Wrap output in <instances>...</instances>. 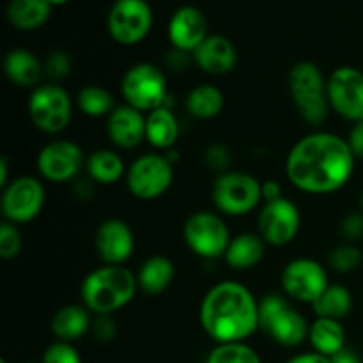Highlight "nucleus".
Listing matches in <instances>:
<instances>
[{
	"label": "nucleus",
	"mask_w": 363,
	"mask_h": 363,
	"mask_svg": "<svg viewBox=\"0 0 363 363\" xmlns=\"http://www.w3.org/2000/svg\"><path fill=\"white\" fill-rule=\"evenodd\" d=\"M174 181V163L167 155L147 152L128 167L126 186L138 201H155L170 190Z\"/></svg>",
	"instance_id": "9"
},
{
	"label": "nucleus",
	"mask_w": 363,
	"mask_h": 363,
	"mask_svg": "<svg viewBox=\"0 0 363 363\" xmlns=\"http://www.w3.org/2000/svg\"><path fill=\"white\" fill-rule=\"evenodd\" d=\"M92 328L91 312L84 305H66L52 318V333L57 340L71 342L82 339Z\"/></svg>",
	"instance_id": "24"
},
{
	"label": "nucleus",
	"mask_w": 363,
	"mask_h": 363,
	"mask_svg": "<svg viewBox=\"0 0 363 363\" xmlns=\"http://www.w3.org/2000/svg\"><path fill=\"white\" fill-rule=\"evenodd\" d=\"M71 71H73V60H71L69 53L62 52V50H53L48 53L45 60V74L50 80H64L69 77Z\"/></svg>",
	"instance_id": "35"
},
{
	"label": "nucleus",
	"mask_w": 363,
	"mask_h": 363,
	"mask_svg": "<svg viewBox=\"0 0 363 363\" xmlns=\"http://www.w3.org/2000/svg\"><path fill=\"white\" fill-rule=\"evenodd\" d=\"M259 328L268 333L273 342L296 347L308 339L311 325L282 294L272 293L259 301Z\"/></svg>",
	"instance_id": "5"
},
{
	"label": "nucleus",
	"mask_w": 363,
	"mask_h": 363,
	"mask_svg": "<svg viewBox=\"0 0 363 363\" xmlns=\"http://www.w3.org/2000/svg\"><path fill=\"white\" fill-rule=\"evenodd\" d=\"M77 105L84 116L98 119V117H108L116 106L112 92L106 91L101 85H87L80 89L77 96Z\"/></svg>",
	"instance_id": "31"
},
{
	"label": "nucleus",
	"mask_w": 363,
	"mask_h": 363,
	"mask_svg": "<svg viewBox=\"0 0 363 363\" xmlns=\"http://www.w3.org/2000/svg\"><path fill=\"white\" fill-rule=\"evenodd\" d=\"M346 140L350 144L351 151H353L354 158L363 160V119L353 124V128L350 131V137Z\"/></svg>",
	"instance_id": "39"
},
{
	"label": "nucleus",
	"mask_w": 363,
	"mask_h": 363,
	"mask_svg": "<svg viewBox=\"0 0 363 363\" xmlns=\"http://www.w3.org/2000/svg\"><path fill=\"white\" fill-rule=\"evenodd\" d=\"M202 330L216 344L245 342L259 328V301L248 287L234 280L216 284L202 298Z\"/></svg>",
	"instance_id": "2"
},
{
	"label": "nucleus",
	"mask_w": 363,
	"mask_h": 363,
	"mask_svg": "<svg viewBox=\"0 0 363 363\" xmlns=\"http://www.w3.org/2000/svg\"><path fill=\"white\" fill-rule=\"evenodd\" d=\"M41 363H82V357L71 342L57 340L46 347Z\"/></svg>",
	"instance_id": "36"
},
{
	"label": "nucleus",
	"mask_w": 363,
	"mask_h": 363,
	"mask_svg": "<svg viewBox=\"0 0 363 363\" xmlns=\"http://www.w3.org/2000/svg\"><path fill=\"white\" fill-rule=\"evenodd\" d=\"M0 363H7V362L6 360H0Z\"/></svg>",
	"instance_id": "47"
},
{
	"label": "nucleus",
	"mask_w": 363,
	"mask_h": 363,
	"mask_svg": "<svg viewBox=\"0 0 363 363\" xmlns=\"http://www.w3.org/2000/svg\"><path fill=\"white\" fill-rule=\"evenodd\" d=\"M91 330L99 342H112L117 335V326L112 315H96Z\"/></svg>",
	"instance_id": "37"
},
{
	"label": "nucleus",
	"mask_w": 363,
	"mask_h": 363,
	"mask_svg": "<svg viewBox=\"0 0 363 363\" xmlns=\"http://www.w3.org/2000/svg\"><path fill=\"white\" fill-rule=\"evenodd\" d=\"M332 363H362V360L353 350H347V347H344L340 353H337L335 357H332Z\"/></svg>",
	"instance_id": "43"
},
{
	"label": "nucleus",
	"mask_w": 363,
	"mask_h": 363,
	"mask_svg": "<svg viewBox=\"0 0 363 363\" xmlns=\"http://www.w3.org/2000/svg\"><path fill=\"white\" fill-rule=\"evenodd\" d=\"M223 105H225L223 92L211 84L197 85L186 96V110L195 119H213L220 116Z\"/></svg>",
	"instance_id": "29"
},
{
	"label": "nucleus",
	"mask_w": 363,
	"mask_h": 363,
	"mask_svg": "<svg viewBox=\"0 0 363 363\" xmlns=\"http://www.w3.org/2000/svg\"><path fill=\"white\" fill-rule=\"evenodd\" d=\"M282 289L300 303H314L330 286L328 273L321 262L308 257L291 261L282 272Z\"/></svg>",
	"instance_id": "15"
},
{
	"label": "nucleus",
	"mask_w": 363,
	"mask_h": 363,
	"mask_svg": "<svg viewBox=\"0 0 363 363\" xmlns=\"http://www.w3.org/2000/svg\"><path fill=\"white\" fill-rule=\"evenodd\" d=\"M308 342L315 353L332 358L346 347V330L337 319L318 318L308 330Z\"/></svg>",
	"instance_id": "26"
},
{
	"label": "nucleus",
	"mask_w": 363,
	"mask_h": 363,
	"mask_svg": "<svg viewBox=\"0 0 363 363\" xmlns=\"http://www.w3.org/2000/svg\"><path fill=\"white\" fill-rule=\"evenodd\" d=\"M328 99L333 112L346 121L363 119V73L357 67H337L328 77Z\"/></svg>",
	"instance_id": "16"
},
{
	"label": "nucleus",
	"mask_w": 363,
	"mask_h": 363,
	"mask_svg": "<svg viewBox=\"0 0 363 363\" xmlns=\"http://www.w3.org/2000/svg\"><path fill=\"white\" fill-rule=\"evenodd\" d=\"M287 363H332V358L315 353V351H311V353L296 354V357L291 358Z\"/></svg>",
	"instance_id": "42"
},
{
	"label": "nucleus",
	"mask_w": 363,
	"mask_h": 363,
	"mask_svg": "<svg viewBox=\"0 0 363 363\" xmlns=\"http://www.w3.org/2000/svg\"><path fill=\"white\" fill-rule=\"evenodd\" d=\"M176 269L174 262L165 255H151L142 262L140 269L137 273L138 289L144 291L149 296H158L165 293L172 284Z\"/></svg>",
	"instance_id": "25"
},
{
	"label": "nucleus",
	"mask_w": 363,
	"mask_h": 363,
	"mask_svg": "<svg viewBox=\"0 0 363 363\" xmlns=\"http://www.w3.org/2000/svg\"><path fill=\"white\" fill-rule=\"evenodd\" d=\"M121 94L126 105L149 113L160 106H167V98H169L167 78L155 64H135L121 80Z\"/></svg>",
	"instance_id": "7"
},
{
	"label": "nucleus",
	"mask_w": 363,
	"mask_h": 363,
	"mask_svg": "<svg viewBox=\"0 0 363 363\" xmlns=\"http://www.w3.org/2000/svg\"><path fill=\"white\" fill-rule=\"evenodd\" d=\"M179 138V121L169 106L145 113V140L160 151H170Z\"/></svg>",
	"instance_id": "22"
},
{
	"label": "nucleus",
	"mask_w": 363,
	"mask_h": 363,
	"mask_svg": "<svg viewBox=\"0 0 363 363\" xmlns=\"http://www.w3.org/2000/svg\"><path fill=\"white\" fill-rule=\"evenodd\" d=\"M138 291L137 275L124 266L103 264L80 286L82 305L94 315H112L126 307Z\"/></svg>",
	"instance_id": "3"
},
{
	"label": "nucleus",
	"mask_w": 363,
	"mask_h": 363,
	"mask_svg": "<svg viewBox=\"0 0 363 363\" xmlns=\"http://www.w3.org/2000/svg\"><path fill=\"white\" fill-rule=\"evenodd\" d=\"M206 363H262L254 347L245 342L216 344Z\"/></svg>",
	"instance_id": "32"
},
{
	"label": "nucleus",
	"mask_w": 363,
	"mask_h": 363,
	"mask_svg": "<svg viewBox=\"0 0 363 363\" xmlns=\"http://www.w3.org/2000/svg\"><path fill=\"white\" fill-rule=\"evenodd\" d=\"M96 250L105 264L124 266L135 250L133 230L124 220H105L96 230Z\"/></svg>",
	"instance_id": "17"
},
{
	"label": "nucleus",
	"mask_w": 363,
	"mask_h": 363,
	"mask_svg": "<svg viewBox=\"0 0 363 363\" xmlns=\"http://www.w3.org/2000/svg\"><path fill=\"white\" fill-rule=\"evenodd\" d=\"M328 262L337 273H351L362 264V252L354 245H340L333 248Z\"/></svg>",
	"instance_id": "33"
},
{
	"label": "nucleus",
	"mask_w": 363,
	"mask_h": 363,
	"mask_svg": "<svg viewBox=\"0 0 363 363\" xmlns=\"http://www.w3.org/2000/svg\"><path fill=\"white\" fill-rule=\"evenodd\" d=\"M9 181V156H2L0 160V186H7Z\"/></svg>",
	"instance_id": "44"
},
{
	"label": "nucleus",
	"mask_w": 363,
	"mask_h": 363,
	"mask_svg": "<svg viewBox=\"0 0 363 363\" xmlns=\"http://www.w3.org/2000/svg\"><path fill=\"white\" fill-rule=\"evenodd\" d=\"M28 117L39 131L57 135L73 119V101L69 92L59 84H41L28 98Z\"/></svg>",
	"instance_id": "8"
},
{
	"label": "nucleus",
	"mask_w": 363,
	"mask_h": 363,
	"mask_svg": "<svg viewBox=\"0 0 363 363\" xmlns=\"http://www.w3.org/2000/svg\"><path fill=\"white\" fill-rule=\"evenodd\" d=\"M354 158L346 138L330 131H314L293 145L286 160L287 179L312 195H326L347 184Z\"/></svg>",
	"instance_id": "1"
},
{
	"label": "nucleus",
	"mask_w": 363,
	"mask_h": 363,
	"mask_svg": "<svg viewBox=\"0 0 363 363\" xmlns=\"http://www.w3.org/2000/svg\"><path fill=\"white\" fill-rule=\"evenodd\" d=\"M4 71L14 85L23 89H35L41 85L45 64L25 48L11 50L4 60Z\"/></svg>",
	"instance_id": "21"
},
{
	"label": "nucleus",
	"mask_w": 363,
	"mask_h": 363,
	"mask_svg": "<svg viewBox=\"0 0 363 363\" xmlns=\"http://www.w3.org/2000/svg\"><path fill=\"white\" fill-rule=\"evenodd\" d=\"M50 6H62V4H66L67 0H48Z\"/></svg>",
	"instance_id": "45"
},
{
	"label": "nucleus",
	"mask_w": 363,
	"mask_h": 363,
	"mask_svg": "<svg viewBox=\"0 0 363 363\" xmlns=\"http://www.w3.org/2000/svg\"><path fill=\"white\" fill-rule=\"evenodd\" d=\"M284 197V190L279 181L268 179L262 183V202H273Z\"/></svg>",
	"instance_id": "41"
},
{
	"label": "nucleus",
	"mask_w": 363,
	"mask_h": 363,
	"mask_svg": "<svg viewBox=\"0 0 363 363\" xmlns=\"http://www.w3.org/2000/svg\"><path fill=\"white\" fill-rule=\"evenodd\" d=\"M289 92L301 119L311 126H321L332 110L328 99V78L314 62L301 60L289 71Z\"/></svg>",
	"instance_id": "4"
},
{
	"label": "nucleus",
	"mask_w": 363,
	"mask_h": 363,
	"mask_svg": "<svg viewBox=\"0 0 363 363\" xmlns=\"http://www.w3.org/2000/svg\"><path fill=\"white\" fill-rule=\"evenodd\" d=\"M191 59L204 73L222 77L236 67L238 52L233 41L225 35L209 34L191 53Z\"/></svg>",
	"instance_id": "20"
},
{
	"label": "nucleus",
	"mask_w": 363,
	"mask_h": 363,
	"mask_svg": "<svg viewBox=\"0 0 363 363\" xmlns=\"http://www.w3.org/2000/svg\"><path fill=\"white\" fill-rule=\"evenodd\" d=\"M52 13L48 0H11L7 18L20 30H34L46 23Z\"/></svg>",
	"instance_id": "28"
},
{
	"label": "nucleus",
	"mask_w": 363,
	"mask_h": 363,
	"mask_svg": "<svg viewBox=\"0 0 363 363\" xmlns=\"http://www.w3.org/2000/svg\"><path fill=\"white\" fill-rule=\"evenodd\" d=\"M87 163L80 145L73 140L48 142L35 158L39 176L50 183H69Z\"/></svg>",
	"instance_id": "13"
},
{
	"label": "nucleus",
	"mask_w": 363,
	"mask_h": 363,
	"mask_svg": "<svg viewBox=\"0 0 363 363\" xmlns=\"http://www.w3.org/2000/svg\"><path fill=\"white\" fill-rule=\"evenodd\" d=\"M312 308H314L318 318L340 321L353 308V294L347 287L340 286V284H330L325 293L312 303Z\"/></svg>",
	"instance_id": "30"
},
{
	"label": "nucleus",
	"mask_w": 363,
	"mask_h": 363,
	"mask_svg": "<svg viewBox=\"0 0 363 363\" xmlns=\"http://www.w3.org/2000/svg\"><path fill=\"white\" fill-rule=\"evenodd\" d=\"M301 215L298 206L289 199L264 202L257 218L259 236L272 247H286L293 243L300 233Z\"/></svg>",
	"instance_id": "14"
},
{
	"label": "nucleus",
	"mask_w": 363,
	"mask_h": 363,
	"mask_svg": "<svg viewBox=\"0 0 363 363\" xmlns=\"http://www.w3.org/2000/svg\"><path fill=\"white\" fill-rule=\"evenodd\" d=\"M264 254L266 241L259 234L243 233L230 240L223 259L233 269L247 272V269L255 268L262 261Z\"/></svg>",
	"instance_id": "23"
},
{
	"label": "nucleus",
	"mask_w": 363,
	"mask_h": 363,
	"mask_svg": "<svg viewBox=\"0 0 363 363\" xmlns=\"http://www.w3.org/2000/svg\"><path fill=\"white\" fill-rule=\"evenodd\" d=\"M183 238L186 247L202 259L223 257L233 240L222 216L211 211H197L188 216Z\"/></svg>",
	"instance_id": "10"
},
{
	"label": "nucleus",
	"mask_w": 363,
	"mask_h": 363,
	"mask_svg": "<svg viewBox=\"0 0 363 363\" xmlns=\"http://www.w3.org/2000/svg\"><path fill=\"white\" fill-rule=\"evenodd\" d=\"M89 177L94 181L96 184H116L123 177H126V165L119 152L113 149H98V151L91 152L87 156V163H85Z\"/></svg>",
	"instance_id": "27"
},
{
	"label": "nucleus",
	"mask_w": 363,
	"mask_h": 363,
	"mask_svg": "<svg viewBox=\"0 0 363 363\" xmlns=\"http://www.w3.org/2000/svg\"><path fill=\"white\" fill-rule=\"evenodd\" d=\"M46 191L41 179L34 176L14 177L7 186L2 188V216L6 222L28 223L43 211Z\"/></svg>",
	"instance_id": "11"
},
{
	"label": "nucleus",
	"mask_w": 363,
	"mask_h": 363,
	"mask_svg": "<svg viewBox=\"0 0 363 363\" xmlns=\"http://www.w3.org/2000/svg\"><path fill=\"white\" fill-rule=\"evenodd\" d=\"M342 234L347 240H358L363 236V215H350L342 222Z\"/></svg>",
	"instance_id": "40"
},
{
	"label": "nucleus",
	"mask_w": 363,
	"mask_h": 363,
	"mask_svg": "<svg viewBox=\"0 0 363 363\" xmlns=\"http://www.w3.org/2000/svg\"><path fill=\"white\" fill-rule=\"evenodd\" d=\"M208 35V21L197 7L183 6L170 18L169 39L174 50L194 53Z\"/></svg>",
	"instance_id": "18"
},
{
	"label": "nucleus",
	"mask_w": 363,
	"mask_h": 363,
	"mask_svg": "<svg viewBox=\"0 0 363 363\" xmlns=\"http://www.w3.org/2000/svg\"><path fill=\"white\" fill-rule=\"evenodd\" d=\"M360 204H362V211H363V194H362V201H360Z\"/></svg>",
	"instance_id": "46"
},
{
	"label": "nucleus",
	"mask_w": 363,
	"mask_h": 363,
	"mask_svg": "<svg viewBox=\"0 0 363 363\" xmlns=\"http://www.w3.org/2000/svg\"><path fill=\"white\" fill-rule=\"evenodd\" d=\"M206 162L211 169L222 170V172H227V167L230 165V155L223 145H211L206 152Z\"/></svg>",
	"instance_id": "38"
},
{
	"label": "nucleus",
	"mask_w": 363,
	"mask_h": 363,
	"mask_svg": "<svg viewBox=\"0 0 363 363\" xmlns=\"http://www.w3.org/2000/svg\"><path fill=\"white\" fill-rule=\"evenodd\" d=\"M106 135L119 149H137L145 140V113L130 105H121L106 121Z\"/></svg>",
	"instance_id": "19"
},
{
	"label": "nucleus",
	"mask_w": 363,
	"mask_h": 363,
	"mask_svg": "<svg viewBox=\"0 0 363 363\" xmlns=\"http://www.w3.org/2000/svg\"><path fill=\"white\" fill-rule=\"evenodd\" d=\"M21 252V234L14 223L4 220L0 223V257L4 261L18 257Z\"/></svg>",
	"instance_id": "34"
},
{
	"label": "nucleus",
	"mask_w": 363,
	"mask_h": 363,
	"mask_svg": "<svg viewBox=\"0 0 363 363\" xmlns=\"http://www.w3.org/2000/svg\"><path fill=\"white\" fill-rule=\"evenodd\" d=\"M152 11L145 0H117L108 13L106 27L112 39L119 45H138L149 34Z\"/></svg>",
	"instance_id": "12"
},
{
	"label": "nucleus",
	"mask_w": 363,
	"mask_h": 363,
	"mask_svg": "<svg viewBox=\"0 0 363 363\" xmlns=\"http://www.w3.org/2000/svg\"><path fill=\"white\" fill-rule=\"evenodd\" d=\"M211 201L222 215H250L262 202V183L248 172L227 170L213 183Z\"/></svg>",
	"instance_id": "6"
}]
</instances>
